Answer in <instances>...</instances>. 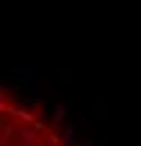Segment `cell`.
<instances>
[{"label": "cell", "mask_w": 141, "mask_h": 146, "mask_svg": "<svg viewBox=\"0 0 141 146\" xmlns=\"http://www.w3.org/2000/svg\"><path fill=\"white\" fill-rule=\"evenodd\" d=\"M0 146H67L43 115L0 88Z\"/></svg>", "instance_id": "obj_1"}]
</instances>
